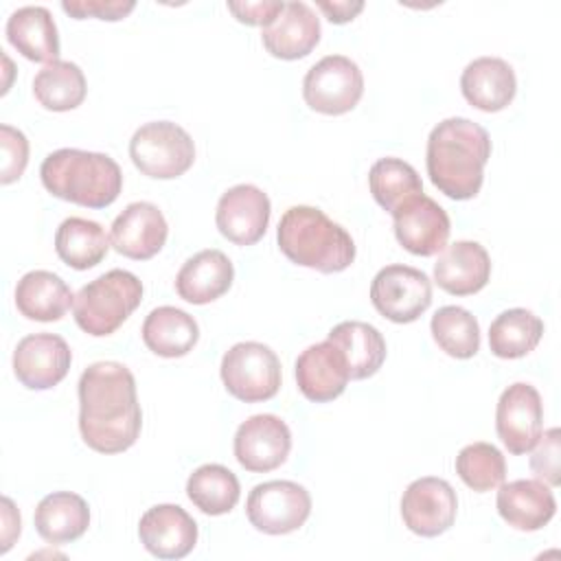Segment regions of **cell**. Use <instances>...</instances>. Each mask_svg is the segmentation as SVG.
<instances>
[{
  "label": "cell",
  "mask_w": 561,
  "mask_h": 561,
  "mask_svg": "<svg viewBox=\"0 0 561 561\" xmlns=\"http://www.w3.org/2000/svg\"><path fill=\"white\" fill-rule=\"evenodd\" d=\"M142 427L136 379L125 364L94 362L79 377V432L99 454L129 449Z\"/></svg>",
  "instance_id": "obj_1"
},
{
  "label": "cell",
  "mask_w": 561,
  "mask_h": 561,
  "mask_svg": "<svg viewBox=\"0 0 561 561\" xmlns=\"http://www.w3.org/2000/svg\"><path fill=\"white\" fill-rule=\"evenodd\" d=\"M489 158L491 138L482 125L469 118H445L430 131L425 153L427 175L451 199L462 202L480 193Z\"/></svg>",
  "instance_id": "obj_2"
},
{
  "label": "cell",
  "mask_w": 561,
  "mask_h": 561,
  "mask_svg": "<svg viewBox=\"0 0 561 561\" xmlns=\"http://www.w3.org/2000/svg\"><path fill=\"white\" fill-rule=\"evenodd\" d=\"M280 252L296 265L337 274L355 261V241L333 219L313 206H291L276 230Z\"/></svg>",
  "instance_id": "obj_3"
},
{
  "label": "cell",
  "mask_w": 561,
  "mask_h": 561,
  "mask_svg": "<svg viewBox=\"0 0 561 561\" xmlns=\"http://www.w3.org/2000/svg\"><path fill=\"white\" fill-rule=\"evenodd\" d=\"M44 188L85 208H105L123 188V173L107 153L64 147L48 153L39 167Z\"/></svg>",
  "instance_id": "obj_4"
},
{
  "label": "cell",
  "mask_w": 561,
  "mask_h": 561,
  "mask_svg": "<svg viewBox=\"0 0 561 561\" xmlns=\"http://www.w3.org/2000/svg\"><path fill=\"white\" fill-rule=\"evenodd\" d=\"M142 283L127 270H110L83 285L72 305L75 322L92 337L112 335L140 305Z\"/></svg>",
  "instance_id": "obj_5"
},
{
  "label": "cell",
  "mask_w": 561,
  "mask_h": 561,
  "mask_svg": "<svg viewBox=\"0 0 561 561\" xmlns=\"http://www.w3.org/2000/svg\"><path fill=\"white\" fill-rule=\"evenodd\" d=\"M129 158L142 175L173 180L193 167L195 142L184 127L171 121H151L134 131Z\"/></svg>",
  "instance_id": "obj_6"
},
{
  "label": "cell",
  "mask_w": 561,
  "mask_h": 561,
  "mask_svg": "<svg viewBox=\"0 0 561 561\" xmlns=\"http://www.w3.org/2000/svg\"><path fill=\"white\" fill-rule=\"evenodd\" d=\"M221 381L226 390L245 403L276 397L280 388V359L261 342H239L221 357Z\"/></svg>",
  "instance_id": "obj_7"
},
{
  "label": "cell",
  "mask_w": 561,
  "mask_h": 561,
  "mask_svg": "<svg viewBox=\"0 0 561 561\" xmlns=\"http://www.w3.org/2000/svg\"><path fill=\"white\" fill-rule=\"evenodd\" d=\"M364 94V75L346 55H327L302 79L305 103L327 116L351 112Z\"/></svg>",
  "instance_id": "obj_8"
},
{
  "label": "cell",
  "mask_w": 561,
  "mask_h": 561,
  "mask_svg": "<svg viewBox=\"0 0 561 561\" xmlns=\"http://www.w3.org/2000/svg\"><path fill=\"white\" fill-rule=\"evenodd\" d=\"M311 513L309 491L291 480H270L256 484L245 502L250 524L265 535H287L298 530Z\"/></svg>",
  "instance_id": "obj_9"
},
{
  "label": "cell",
  "mask_w": 561,
  "mask_h": 561,
  "mask_svg": "<svg viewBox=\"0 0 561 561\" xmlns=\"http://www.w3.org/2000/svg\"><path fill=\"white\" fill-rule=\"evenodd\" d=\"M370 302L388 320L408 324L432 305V280L410 265H386L370 283Z\"/></svg>",
  "instance_id": "obj_10"
},
{
  "label": "cell",
  "mask_w": 561,
  "mask_h": 561,
  "mask_svg": "<svg viewBox=\"0 0 561 561\" xmlns=\"http://www.w3.org/2000/svg\"><path fill=\"white\" fill-rule=\"evenodd\" d=\"M458 513L454 486L434 476L408 484L401 497V517L408 530L419 537H438L451 528Z\"/></svg>",
  "instance_id": "obj_11"
},
{
  "label": "cell",
  "mask_w": 561,
  "mask_h": 561,
  "mask_svg": "<svg viewBox=\"0 0 561 561\" xmlns=\"http://www.w3.org/2000/svg\"><path fill=\"white\" fill-rule=\"evenodd\" d=\"M543 427V403L535 386L517 381L511 383L497 401L495 430L504 447L522 456L530 451L541 436Z\"/></svg>",
  "instance_id": "obj_12"
},
{
  "label": "cell",
  "mask_w": 561,
  "mask_h": 561,
  "mask_svg": "<svg viewBox=\"0 0 561 561\" xmlns=\"http://www.w3.org/2000/svg\"><path fill=\"white\" fill-rule=\"evenodd\" d=\"M291 451V432L276 414H254L234 434V458L252 473H267L280 467Z\"/></svg>",
  "instance_id": "obj_13"
},
{
  "label": "cell",
  "mask_w": 561,
  "mask_h": 561,
  "mask_svg": "<svg viewBox=\"0 0 561 561\" xmlns=\"http://www.w3.org/2000/svg\"><path fill=\"white\" fill-rule=\"evenodd\" d=\"M72 353L68 342L55 333H33L13 351V373L28 390H48L70 370Z\"/></svg>",
  "instance_id": "obj_14"
},
{
  "label": "cell",
  "mask_w": 561,
  "mask_h": 561,
  "mask_svg": "<svg viewBox=\"0 0 561 561\" xmlns=\"http://www.w3.org/2000/svg\"><path fill=\"white\" fill-rule=\"evenodd\" d=\"M270 213L272 204L267 193L254 184H237L219 197L215 224L234 245H254L267 230Z\"/></svg>",
  "instance_id": "obj_15"
},
{
  "label": "cell",
  "mask_w": 561,
  "mask_h": 561,
  "mask_svg": "<svg viewBox=\"0 0 561 561\" xmlns=\"http://www.w3.org/2000/svg\"><path fill=\"white\" fill-rule=\"evenodd\" d=\"M397 241L416 256H434L449 239V217L440 204L421 193L392 213Z\"/></svg>",
  "instance_id": "obj_16"
},
{
  "label": "cell",
  "mask_w": 561,
  "mask_h": 561,
  "mask_svg": "<svg viewBox=\"0 0 561 561\" xmlns=\"http://www.w3.org/2000/svg\"><path fill=\"white\" fill-rule=\"evenodd\" d=\"M169 226L162 210L151 202L129 204L112 224V248L134 261L156 256L167 243Z\"/></svg>",
  "instance_id": "obj_17"
},
{
  "label": "cell",
  "mask_w": 561,
  "mask_h": 561,
  "mask_svg": "<svg viewBox=\"0 0 561 561\" xmlns=\"http://www.w3.org/2000/svg\"><path fill=\"white\" fill-rule=\"evenodd\" d=\"M138 535L153 557L182 559L197 543V524L178 504H156L140 517Z\"/></svg>",
  "instance_id": "obj_18"
},
{
  "label": "cell",
  "mask_w": 561,
  "mask_h": 561,
  "mask_svg": "<svg viewBox=\"0 0 561 561\" xmlns=\"http://www.w3.org/2000/svg\"><path fill=\"white\" fill-rule=\"evenodd\" d=\"M348 379L346 359L329 340L307 346L296 359L298 390L313 403L337 399L346 390Z\"/></svg>",
  "instance_id": "obj_19"
},
{
  "label": "cell",
  "mask_w": 561,
  "mask_h": 561,
  "mask_svg": "<svg viewBox=\"0 0 561 561\" xmlns=\"http://www.w3.org/2000/svg\"><path fill=\"white\" fill-rule=\"evenodd\" d=\"M261 42L276 59H302L320 42V20L307 2H285L283 13L263 28Z\"/></svg>",
  "instance_id": "obj_20"
},
{
  "label": "cell",
  "mask_w": 561,
  "mask_h": 561,
  "mask_svg": "<svg viewBox=\"0 0 561 561\" xmlns=\"http://www.w3.org/2000/svg\"><path fill=\"white\" fill-rule=\"evenodd\" d=\"M491 278V259L478 241L445 245L434 263V280L451 296H471L484 289Z\"/></svg>",
  "instance_id": "obj_21"
},
{
  "label": "cell",
  "mask_w": 561,
  "mask_h": 561,
  "mask_svg": "<svg viewBox=\"0 0 561 561\" xmlns=\"http://www.w3.org/2000/svg\"><path fill=\"white\" fill-rule=\"evenodd\" d=\"M497 513L515 530L533 533L543 528L557 511V500L550 486L541 480H513L500 484Z\"/></svg>",
  "instance_id": "obj_22"
},
{
  "label": "cell",
  "mask_w": 561,
  "mask_h": 561,
  "mask_svg": "<svg viewBox=\"0 0 561 561\" xmlns=\"http://www.w3.org/2000/svg\"><path fill=\"white\" fill-rule=\"evenodd\" d=\"M460 90L469 105L482 112H500L515 99V70L502 57H478L462 70Z\"/></svg>",
  "instance_id": "obj_23"
},
{
  "label": "cell",
  "mask_w": 561,
  "mask_h": 561,
  "mask_svg": "<svg viewBox=\"0 0 561 561\" xmlns=\"http://www.w3.org/2000/svg\"><path fill=\"white\" fill-rule=\"evenodd\" d=\"M234 278L230 259L215 248L193 254L175 276V291L191 305H208L221 298Z\"/></svg>",
  "instance_id": "obj_24"
},
{
  "label": "cell",
  "mask_w": 561,
  "mask_h": 561,
  "mask_svg": "<svg viewBox=\"0 0 561 561\" xmlns=\"http://www.w3.org/2000/svg\"><path fill=\"white\" fill-rule=\"evenodd\" d=\"M7 39L22 57L31 61H59V35L46 7L28 4L15 9L7 20Z\"/></svg>",
  "instance_id": "obj_25"
},
{
  "label": "cell",
  "mask_w": 561,
  "mask_h": 561,
  "mask_svg": "<svg viewBox=\"0 0 561 561\" xmlns=\"http://www.w3.org/2000/svg\"><path fill=\"white\" fill-rule=\"evenodd\" d=\"M72 305L75 296L66 280L48 270L26 272L15 285V307L28 320H61Z\"/></svg>",
  "instance_id": "obj_26"
},
{
  "label": "cell",
  "mask_w": 561,
  "mask_h": 561,
  "mask_svg": "<svg viewBox=\"0 0 561 561\" xmlns=\"http://www.w3.org/2000/svg\"><path fill=\"white\" fill-rule=\"evenodd\" d=\"M327 340L342 351L351 379L373 377L386 359V340L368 322L344 320L329 331Z\"/></svg>",
  "instance_id": "obj_27"
},
{
  "label": "cell",
  "mask_w": 561,
  "mask_h": 561,
  "mask_svg": "<svg viewBox=\"0 0 561 561\" xmlns=\"http://www.w3.org/2000/svg\"><path fill=\"white\" fill-rule=\"evenodd\" d=\"M90 526L88 502L70 491H55L42 497L35 508V530L48 543H70Z\"/></svg>",
  "instance_id": "obj_28"
},
{
  "label": "cell",
  "mask_w": 561,
  "mask_h": 561,
  "mask_svg": "<svg viewBox=\"0 0 561 561\" xmlns=\"http://www.w3.org/2000/svg\"><path fill=\"white\" fill-rule=\"evenodd\" d=\"M145 346L160 357H184L199 340V327L193 316L178 307H156L142 322Z\"/></svg>",
  "instance_id": "obj_29"
},
{
  "label": "cell",
  "mask_w": 561,
  "mask_h": 561,
  "mask_svg": "<svg viewBox=\"0 0 561 561\" xmlns=\"http://www.w3.org/2000/svg\"><path fill=\"white\" fill-rule=\"evenodd\" d=\"M110 245L112 241L103 226L83 217L64 219L55 232V252L72 270H90L99 265Z\"/></svg>",
  "instance_id": "obj_30"
},
{
  "label": "cell",
  "mask_w": 561,
  "mask_h": 561,
  "mask_svg": "<svg viewBox=\"0 0 561 561\" xmlns=\"http://www.w3.org/2000/svg\"><path fill=\"white\" fill-rule=\"evenodd\" d=\"M543 335V322L528 309L502 311L489 327V348L495 357L517 359L535 351Z\"/></svg>",
  "instance_id": "obj_31"
},
{
  "label": "cell",
  "mask_w": 561,
  "mask_h": 561,
  "mask_svg": "<svg viewBox=\"0 0 561 561\" xmlns=\"http://www.w3.org/2000/svg\"><path fill=\"white\" fill-rule=\"evenodd\" d=\"M88 92L83 70L72 61L46 64L33 79V96L50 112H68L83 103Z\"/></svg>",
  "instance_id": "obj_32"
},
{
  "label": "cell",
  "mask_w": 561,
  "mask_h": 561,
  "mask_svg": "<svg viewBox=\"0 0 561 561\" xmlns=\"http://www.w3.org/2000/svg\"><path fill=\"white\" fill-rule=\"evenodd\" d=\"M375 202L390 215L423 193V182L412 164L401 158H379L368 173Z\"/></svg>",
  "instance_id": "obj_33"
},
{
  "label": "cell",
  "mask_w": 561,
  "mask_h": 561,
  "mask_svg": "<svg viewBox=\"0 0 561 561\" xmlns=\"http://www.w3.org/2000/svg\"><path fill=\"white\" fill-rule=\"evenodd\" d=\"M188 500L206 515L230 513L241 495L237 476L224 465H202L186 480Z\"/></svg>",
  "instance_id": "obj_34"
},
{
  "label": "cell",
  "mask_w": 561,
  "mask_h": 561,
  "mask_svg": "<svg viewBox=\"0 0 561 561\" xmlns=\"http://www.w3.org/2000/svg\"><path fill=\"white\" fill-rule=\"evenodd\" d=\"M432 337L449 357L469 359L480 348V327L471 311L458 305L440 307L430 322Z\"/></svg>",
  "instance_id": "obj_35"
},
{
  "label": "cell",
  "mask_w": 561,
  "mask_h": 561,
  "mask_svg": "<svg viewBox=\"0 0 561 561\" xmlns=\"http://www.w3.org/2000/svg\"><path fill=\"white\" fill-rule=\"evenodd\" d=\"M456 473L469 489L478 493H486L497 489L504 482L506 460L495 445L471 443L458 451Z\"/></svg>",
  "instance_id": "obj_36"
},
{
  "label": "cell",
  "mask_w": 561,
  "mask_h": 561,
  "mask_svg": "<svg viewBox=\"0 0 561 561\" xmlns=\"http://www.w3.org/2000/svg\"><path fill=\"white\" fill-rule=\"evenodd\" d=\"M530 451H533L530 469L537 476V480L546 482L548 486H559L561 484V471H559L561 432H559V427H550L548 432H543Z\"/></svg>",
  "instance_id": "obj_37"
},
{
  "label": "cell",
  "mask_w": 561,
  "mask_h": 561,
  "mask_svg": "<svg viewBox=\"0 0 561 561\" xmlns=\"http://www.w3.org/2000/svg\"><path fill=\"white\" fill-rule=\"evenodd\" d=\"M0 147H2L0 182L11 184V182L20 180L26 169L28 140L20 129H15L11 125H0Z\"/></svg>",
  "instance_id": "obj_38"
},
{
  "label": "cell",
  "mask_w": 561,
  "mask_h": 561,
  "mask_svg": "<svg viewBox=\"0 0 561 561\" xmlns=\"http://www.w3.org/2000/svg\"><path fill=\"white\" fill-rule=\"evenodd\" d=\"M136 2L134 0H125V2H116V0H64L61 9L72 15L75 20H85V18H96V20H107V22H116L127 18L134 11Z\"/></svg>",
  "instance_id": "obj_39"
},
{
  "label": "cell",
  "mask_w": 561,
  "mask_h": 561,
  "mask_svg": "<svg viewBox=\"0 0 561 561\" xmlns=\"http://www.w3.org/2000/svg\"><path fill=\"white\" fill-rule=\"evenodd\" d=\"M285 9V2H228V11L248 26H270Z\"/></svg>",
  "instance_id": "obj_40"
},
{
  "label": "cell",
  "mask_w": 561,
  "mask_h": 561,
  "mask_svg": "<svg viewBox=\"0 0 561 561\" xmlns=\"http://www.w3.org/2000/svg\"><path fill=\"white\" fill-rule=\"evenodd\" d=\"M20 513L13 506V502L9 497H2V546L0 552L4 554L13 541L20 537Z\"/></svg>",
  "instance_id": "obj_41"
},
{
  "label": "cell",
  "mask_w": 561,
  "mask_h": 561,
  "mask_svg": "<svg viewBox=\"0 0 561 561\" xmlns=\"http://www.w3.org/2000/svg\"><path fill=\"white\" fill-rule=\"evenodd\" d=\"M318 7L327 13L329 22L346 24L364 9V2L362 0H353V2L351 0H340V2H318Z\"/></svg>",
  "instance_id": "obj_42"
}]
</instances>
